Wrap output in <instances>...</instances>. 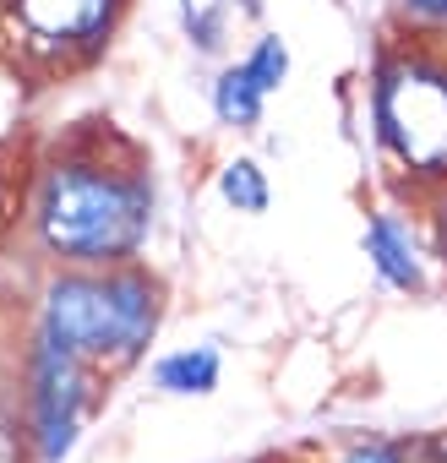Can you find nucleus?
I'll return each mask as SVG.
<instances>
[{
	"mask_svg": "<svg viewBox=\"0 0 447 463\" xmlns=\"http://www.w3.org/2000/svg\"><path fill=\"white\" fill-rule=\"evenodd\" d=\"M180 12H185V28L202 50L218 44V0H180Z\"/></svg>",
	"mask_w": 447,
	"mask_h": 463,
	"instance_id": "ddd939ff",
	"label": "nucleus"
},
{
	"mask_svg": "<svg viewBox=\"0 0 447 463\" xmlns=\"http://www.w3.org/2000/svg\"><path fill=\"white\" fill-rule=\"evenodd\" d=\"M420 447H425V463H447V430L420 436Z\"/></svg>",
	"mask_w": 447,
	"mask_h": 463,
	"instance_id": "2eb2a0df",
	"label": "nucleus"
},
{
	"mask_svg": "<svg viewBox=\"0 0 447 463\" xmlns=\"http://www.w3.org/2000/svg\"><path fill=\"white\" fill-rule=\"evenodd\" d=\"M376 142L420 180H447V66L387 61L371 88Z\"/></svg>",
	"mask_w": 447,
	"mask_h": 463,
	"instance_id": "7ed1b4c3",
	"label": "nucleus"
},
{
	"mask_svg": "<svg viewBox=\"0 0 447 463\" xmlns=\"http://www.w3.org/2000/svg\"><path fill=\"white\" fill-rule=\"evenodd\" d=\"M218 376H224V360H218V349H207V344L175 349V354H164V360L153 365V387L169 392V398H207V392L218 387Z\"/></svg>",
	"mask_w": 447,
	"mask_h": 463,
	"instance_id": "0eeeda50",
	"label": "nucleus"
},
{
	"mask_svg": "<svg viewBox=\"0 0 447 463\" xmlns=\"http://www.w3.org/2000/svg\"><path fill=\"white\" fill-rule=\"evenodd\" d=\"M246 71H252V82H257L262 93H273V88L284 82V71H290V50H284V39H262V44L252 50V61H246Z\"/></svg>",
	"mask_w": 447,
	"mask_h": 463,
	"instance_id": "f8f14e48",
	"label": "nucleus"
},
{
	"mask_svg": "<svg viewBox=\"0 0 447 463\" xmlns=\"http://www.w3.org/2000/svg\"><path fill=\"white\" fill-rule=\"evenodd\" d=\"M252 463H311V458H290V452H268V458H252Z\"/></svg>",
	"mask_w": 447,
	"mask_h": 463,
	"instance_id": "f3484780",
	"label": "nucleus"
},
{
	"mask_svg": "<svg viewBox=\"0 0 447 463\" xmlns=\"http://www.w3.org/2000/svg\"><path fill=\"white\" fill-rule=\"evenodd\" d=\"M366 257L376 268V279L398 295H425V251L414 223L398 207H376L366 223Z\"/></svg>",
	"mask_w": 447,
	"mask_h": 463,
	"instance_id": "423d86ee",
	"label": "nucleus"
},
{
	"mask_svg": "<svg viewBox=\"0 0 447 463\" xmlns=\"http://www.w3.org/2000/svg\"><path fill=\"white\" fill-rule=\"evenodd\" d=\"M218 191H224V202H230L235 213H262V207H268V175H262L252 158L224 164V175H218Z\"/></svg>",
	"mask_w": 447,
	"mask_h": 463,
	"instance_id": "9b49d317",
	"label": "nucleus"
},
{
	"mask_svg": "<svg viewBox=\"0 0 447 463\" xmlns=\"http://www.w3.org/2000/svg\"><path fill=\"white\" fill-rule=\"evenodd\" d=\"M0 463H33L28 425H23V382H17V360H0Z\"/></svg>",
	"mask_w": 447,
	"mask_h": 463,
	"instance_id": "1a4fd4ad",
	"label": "nucleus"
},
{
	"mask_svg": "<svg viewBox=\"0 0 447 463\" xmlns=\"http://www.w3.org/2000/svg\"><path fill=\"white\" fill-rule=\"evenodd\" d=\"M436 257L447 262V185H442V196H436Z\"/></svg>",
	"mask_w": 447,
	"mask_h": 463,
	"instance_id": "4468645a",
	"label": "nucleus"
},
{
	"mask_svg": "<svg viewBox=\"0 0 447 463\" xmlns=\"http://www.w3.org/2000/svg\"><path fill=\"white\" fill-rule=\"evenodd\" d=\"M262 99H268V93L252 82V71H246V66L224 71V77H218V88H213V109H218V120H224V126H241V131L262 120Z\"/></svg>",
	"mask_w": 447,
	"mask_h": 463,
	"instance_id": "9d476101",
	"label": "nucleus"
},
{
	"mask_svg": "<svg viewBox=\"0 0 447 463\" xmlns=\"http://www.w3.org/2000/svg\"><path fill=\"white\" fill-rule=\"evenodd\" d=\"M93 365H82L66 344H55L50 333L33 327V338L17 354V382H23V425H28V447L33 463H66L93 403Z\"/></svg>",
	"mask_w": 447,
	"mask_h": 463,
	"instance_id": "20e7f679",
	"label": "nucleus"
},
{
	"mask_svg": "<svg viewBox=\"0 0 447 463\" xmlns=\"http://www.w3.org/2000/svg\"><path fill=\"white\" fill-rule=\"evenodd\" d=\"M120 0H12V33L39 55H66L99 44Z\"/></svg>",
	"mask_w": 447,
	"mask_h": 463,
	"instance_id": "39448f33",
	"label": "nucleus"
},
{
	"mask_svg": "<svg viewBox=\"0 0 447 463\" xmlns=\"http://www.w3.org/2000/svg\"><path fill=\"white\" fill-rule=\"evenodd\" d=\"M164 322V284L126 268H61L39 300V333L66 344L93 371H131Z\"/></svg>",
	"mask_w": 447,
	"mask_h": 463,
	"instance_id": "f03ea898",
	"label": "nucleus"
},
{
	"mask_svg": "<svg viewBox=\"0 0 447 463\" xmlns=\"http://www.w3.org/2000/svg\"><path fill=\"white\" fill-rule=\"evenodd\" d=\"M414 17H431V23H447V0H409Z\"/></svg>",
	"mask_w": 447,
	"mask_h": 463,
	"instance_id": "dca6fc26",
	"label": "nucleus"
},
{
	"mask_svg": "<svg viewBox=\"0 0 447 463\" xmlns=\"http://www.w3.org/2000/svg\"><path fill=\"white\" fill-rule=\"evenodd\" d=\"M33 229L61 268H126L153 229V185L142 164L66 153L39 175Z\"/></svg>",
	"mask_w": 447,
	"mask_h": 463,
	"instance_id": "f257e3e1",
	"label": "nucleus"
},
{
	"mask_svg": "<svg viewBox=\"0 0 447 463\" xmlns=\"http://www.w3.org/2000/svg\"><path fill=\"white\" fill-rule=\"evenodd\" d=\"M328 463H425L420 436H382V430H355L333 447Z\"/></svg>",
	"mask_w": 447,
	"mask_h": 463,
	"instance_id": "6e6552de",
	"label": "nucleus"
}]
</instances>
